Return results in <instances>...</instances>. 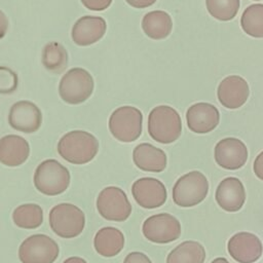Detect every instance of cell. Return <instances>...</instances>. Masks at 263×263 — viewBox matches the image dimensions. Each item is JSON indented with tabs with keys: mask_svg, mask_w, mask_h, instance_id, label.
<instances>
[{
	"mask_svg": "<svg viewBox=\"0 0 263 263\" xmlns=\"http://www.w3.org/2000/svg\"><path fill=\"white\" fill-rule=\"evenodd\" d=\"M57 148L66 161L73 164H85L97 155L99 142L93 135L87 132L72 130L60 139Z\"/></svg>",
	"mask_w": 263,
	"mask_h": 263,
	"instance_id": "1",
	"label": "cell"
},
{
	"mask_svg": "<svg viewBox=\"0 0 263 263\" xmlns=\"http://www.w3.org/2000/svg\"><path fill=\"white\" fill-rule=\"evenodd\" d=\"M148 133L160 144L177 141L182 133L180 114L171 106L160 105L151 110L148 116Z\"/></svg>",
	"mask_w": 263,
	"mask_h": 263,
	"instance_id": "2",
	"label": "cell"
},
{
	"mask_svg": "<svg viewBox=\"0 0 263 263\" xmlns=\"http://www.w3.org/2000/svg\"><path fill=\"white\" fill-rule=\"evenodd\" d=\"M34 185L42 194L54 196L65 192L71 181L70 172L55 159L42 161L35 170Z\"/></svg>",
	"mask_w": 263,
	"mask_h": 263,
	"instance_id": "3",
	"label": "cell"
},
{
	"mask_svg": "<svg viewBox=\"0 0 263 263\" xmlns=\"http://www.w3.org/2000/svg\"><path fill=\"white\" fill-rule=\"evenodd\" d=\"M48 221L50 228L58 236L74 238L84 229L85 215L77 205L62 202L50 210Z\"/></svg>",
	"mask_w": 263,
	"mask_h": 263,
	"instance_id": "4",
	"label": "cell"
},
{
	"mask_svg": "<svg viewBox=\"0 0 263 263\" xmlns=\"http://www.w3.org/2000/svg\"><path fill=\"white\" fill-rule=\"evenodd\" d=\"M209 182L205 176L193 171L180 177L172 191L174 202L182 208H190L200 203L208 195Z\"/></svg>",
	"mask_w": 263,
	"mask_h": 263,
	"instance_id": "5",
	"label": "cell"
},
{
	"mask_svg": "<svg viewBox=\"0 0 263 263\" xmlns=\"http://www.w3.org/2000/svg\"><path fill=\"white\" fill-rule=\"evenodd\" d=\"M93 78L82 68H72L62 77L59 84V93L62 100L71 105L85 102L92 93Z\"/></svg>",
	"mask_w": 263,
	"mask_h": 263,
	"instance_id": "6",
	"label": "cell"
},
{
	"mask_svg": "<svg viewBox=\"0 0 263 263\" xmlns=\"http://www.w3.org/2000/svg\"><path fill=\"white\" fill-rule=\"evenodd\" d=\"M143 114L133 106L117 108L109 118V129L112 136L124 143L136 141L142 133Z\"/></svg>",
	"mask_w": 263,
	"mask_h": 263,
	"instance_id": "7",
	"label": "cell"
},
{
	"mask_svg": "<svg viewBox=\"0 0 263 263\" xmlns=\"http://www.w3.org/2000/svg\"><path fill=\"white\" fill-rule=\"evenodd\" d=\"M60 254L57 241L48 235L38 233L27 237L18 248L22 263H53Z\"/></svg>",
	"mask_w": 263,
	"mask_h": 263,
	"instance_id": "8",
	"label": "cell"
},
{
	"mask_svg": "<svg viewBox=\"0 0 263 263\" xmlns=\"http://www.w3.org/2000/svg\"><path fill=\"white\" fill-rule=\"evenodd\" d=\"M97 210L108 221L123 222L132 214V204L121 188L108 186L98 195Z\"/></svg>",
	"mask_w": 263,
	"mask_h": 263,
	"instance_id": "9",
	"label": "cell"
},
{
	"mask_svg": "<svg viewBox=\"0 0 263 263\" xmlns=\"http://www.w3.org/2000/svg\"><path fill=\"white\" fill-rule=\"evenodd\" d=\"M144 236L154 243H170L181 235V224L171 214L161 213L148 217L143 225Z\"/></svg>",
	"mask_w": 263,
	"mask_h": 263,
	"instance_id": "10",
	"label": "cell"
},
{
	"mask_svg": "<svg viewBox=\"0 0 263 263\" xmlns=\"http://www.w3.org/2000/svg\"><path fill=\"white\" fill-rule=\"evenodd\" d=\"M132 194L140 206L148 210L161 206L167 197L164 184L150 177L140 178L135 181L132 185Z\"/></svg>",
	"mask_w": 263,
	"mask_h": 263,
	"instance_id": "11",
	"label": "cell"
},
{
	"mask_svg": "<svg viewBox=\"0 0 263 263\" xmlns=\"http://www.w3.org/2000/svg\"><path fill=\"white\" fill-rule=\"evenodd\" d=\"M214 155L219 166L235 171L246 164L248 148L242 141L236 138H225L216 144Z\"/></svg>",
	"mask_w": 263,
	"mask_h": 263,
	"instance_id": "12",
	"label": "cell"
},
{
	"mask_svg": "<svg viewBox=\"0 0 263 263\" xmlns=\"http://www.w3.org/2000/svg\"><path fill=\"white\" fill-rule=\"evenodd\" d=\"M227 250L238 263H254L262 256L263 246L254 233L238 232L228 240Z\"/></svg>",
	"mask_w": 263,
	"mask_h": 263,
	"instance_id": "13",
	"label": "cell"
},
{
	"mask_svg": "<svg viewBox=\"0 0 263 263\" xmlns=\"http://www.w3.org/2000/svg\"><path fill=\"white\" fill-rule=\"evenodd\" d=\"M8 122L12 128L18 132L26 134L35 133L42 123V113L34 103L18 101L10 108Z\"/></svg>",
	"mask_w": 263,
	"mask_h": 263,
	"instance_id": "14",
	"label": "cell"
},
{
	"mask_svg": "<svg viewBox=\"0 0 263 263\" xmlns=\"http://www.w3.org/2000/svg\"><path fill=\"white\" fill-rule=\"evenodd\" d=\"M250 88L248 82L238 75L225 77L219 84L217 96L220 104L227 109H237L248 100Z\"/></svg>",
	"mask_w": 263,
	"mask_h": 263,
	"instance_id": "15",
	"label": "cell"
},
{
	"mask_svg": "<svg viewBox=\"0 0 263 263\" xmlns=\"http://www.w3.org/2000/svg\"><path fill=\"white\" fill-rule=\"evenodd\" d=\"M188 128L196 134H208L214 130L220 122V113L217 107L209 103H196L186 112Z\"/></svg>",
	"mask_w": 263,
	"mask_h": 263,
	"instance_id": "16",
	"label": "cell"
},
{
	"mask_svg": "<svg viewBox=\"0 0 263 263\" xmlns=\"http://www.w3.org/2000/svg\"><path fill=\"white\" fill-rule=\"evenodd\" d=\"M107 24L101 16L84 15L74 24L72 28V39L79 46L91 45L103 38L106 33Z\"/></svg>",
	"mask_w": 263,
	"mask_h": 263,
	"instance_id": "17",
	"label": "cell"
},
{
	"mask_svg": "<svg viewBox=\"0 0 263 263\" xmlns=\"http://www.w3.org/2000/svg\"><path fill=\"white\" fill-rule=\"evenodd\" d=\"M215 198L226 212L239 211L246 201V191L241 181L235 177L225 178L216 189Z\"/></svg>",
	"mask_w": 263,
	"mask_h": 263,
	"instance_id": "18",
	"label": "cell"
},
{
	"mask_svg": "<svg viewBox=\"0 0 263 263\" xmlns=\"http://www.w3.org/2000/svg\"><path fill=\"white\" fill-rule=\"evenodd\" d=\"M30 155V145L26 139L7 135L0 139V162L7 166H18Z\"/></svg>",
	"mask_w": 263,
	"mask_h": 263,
	"instance_id": "19",
	"label": "cell"
},
{
	"mask_svg": "<svg viewBox=\"0 0 263 263\" xmlns=\"http://www.w3.org/2000/svg\"><path fill=\"white\" fill-rule=\"evenodd\" d=\"M133 160L138 168L151 173L164 171L167 161L164 151L149 143H142L135 147Z\"/></svg>",
	"mask_w": 263,
	"mask_h": 263,
	"instance_id": "20",
	"label": "cell"
},
{
	"mask_svg": "<svg viewBox=\"0 0 263 263\" xmlns=\"http://www.w3.org/2000/svg\"><path fill=\"white\" fill-rule=\"evenodd\" d=\"M123 233L111 226L103 227L95 235L93 247L96 252L106 258L114 257L118 255L124 247Z\"/></svg>",
	"mask_w": 263,
	"mask_h": 263,
	"instance_id": "21",
	"label": "cell"
},
{
	"mask_svg": "<svg viewBox=\"0 0 263 263\" xmlns=\"http://www.w3.org/2000/svg\"><path fill=\"white\" fill-rule=\"evenodd\" d=\"M142 29L151 39H164L172 32L173 21L167 12L163 10H153L144 15Z\"/></svg>",
	"mask_w": 263,
	"mask_h": 263,
	"instance_id": "22",
	"label": "cell"
},
{
	"mask_svg": "<svg viewBox=\"0 0 263 263\" xmlns=\"http://www.w3.org/2000/svg\"><path fill=\"white\" fill-rule=\"evenodd\" d=\"M204 260V248L194 240L181 242L166 257V263H203Z\"/></svg>",
	"mask_w": 263,
	"mask_h": 263,
	"instance_id": "23",
	"label": "cell"
},
{
	"mask_svg": "<svg viewBox=\"0 0 263 263\" xmlns=\"http://www.w3.org/2000/svg\"><path fill=\"white\" fill-rule=\"evenodd\" d=\"M42 65L51 73H62L68 65V52L59 42H49L42 49Z\"/></svg>",
	"mask_w": 263,
	"mask_h": 263,
	"instance_id": "24",
	"label": "cell"
},
{
	"mask_svg": "<svg viewBox=\"0 0 263 263\" xmlns=\"http://www.w3.org/2000/svg\"><path fill=\"white\" fill-rule=\"evenodd\" d=\"M13 223L23 229H36L43 222L42 208L36 203H25L14 209Z\"/></svg>",
	"mask_w": 263,
	"mask_h": 263,
	"instance_id": "25",
	"label": "cell"
},
{
	"mask_svg": "<svg viewBox=\"0 0 263 263\" xmlns=\"http://www.w3.org/2000/svg\"><path fill=\"white\" fill-rule=\"evenodd\" d=\"M242 31L251 37L263 38V4L248 6L240 17Z\"/></svg>",
	"mask_w": 263,
	"mask_h": 263,
	"instance_id": "26",
	"label": "cell"
},
{
	"mask_svg": "<svg viewBox=\"0 0 263 263\" xmlns=\"http://www.w3.org/2000/svg\"><path fill=\"white\" fill-rule=\"evenodd\" d=\"M205 6L214 18L227 22L236 16L239 9V0H205Z\"/></svg>",
	"mask_w": 263,
	"mask_h": 263,
	"instance_id": "27",
	"label": "cell"
},
{
	"mask_svg": "<svg viewBox=\"0 0 263 263\" xmlns=\"http://www.w3.org/2000/svg\"><path fill=\"white\" fill-rule=\"evenodd\" d=\"M17 86L16 74L6 67H0V93H10Z\"/></svg>",
	"mask_w": 263,
	"mask_h": 263,
	"instance_id": "28",
	"label": "cell"
},
{
	"mask_svg": "<svg viewBox=\"0 0 263 263\" xmlns=\"http://www.w3.org/2000/svg\"><path fill=\"white\" fill-rule=\"evenodd\" d=\"M81 2L86 8L90 10L102 11L111 5L112 0H81Z\"/></svg>",
	"mask_w": 263,
	"mask_h": 263,
	"instance_id": "29",
	"label": "cell"
},
{
	"mask_svg": "<svg viewBox=\"0 0 263 263\" xmlns=\"http://www.w3.org/2000/svg\"><path fill=\"white\" fill-rule=\"evenodd\" d=\"M123 263H152L147 255L142 252H132L125 256Z\"/></svg>",
	"mask_w": 263,
	"mask_h": 263,
	"instance_id": "30",
	"label": "cell"
},
{
	"mask_svg": "<svg viewBox=\"0 0 263 263\" xmlns=\"http://www.w3.org/2000/svg\"><path fill=\"white\" fill-rule=\"evenodd\" d=\"M253 168H254L255 175H256L260 180L263 181V151L260 152V153L257 155V157L255 158Z\"/></svg>",
	"mask_w": 263,
	"mask_h": 263,
	"instance_id": "31",
	"label": "cell"
},
{
	"mask_svg": "<svg viewBox=\"0 0 263 263\" xmlns=\"http://www.w3.org/2000/svg\"><path fill=\"white\" fill-rule=\"evenodd\" d=\"M125 1L127 2V4L136 8L149 7L156 2V0H125Z\"/></svg>",
	"mask_w": 263,
	"mask_h": 263,
	"instance_id": "32",
	"label": "cell"
},
{
	"mask_svg": "<svg viewBox=\"0 0 263 263\" xmlns=\"http://www.w3.org/2000/svg\"><path fill=\"white\" fill-rule=\"evenodd\" d=\"M7 29H8L7 16L2 10H0V39H2L5 36Z\"/></svg>",
	"mask_w": 263,
	"mask_h": 263,
	"instance_id": "33",
	"label": "cell"
},
{
	"mask_svg": "<svg viewBox=\"0 0 263 263\" xmlns=\"http://www.w3.org/2000/svg\"><path fill=\"white\" fill-rule=\"evenodd\" d=\"M63 263H87V262L83 258H81V257L73 256V257L67 258Z\"/></svg>",
	"mask_w": 263,
	"mask_h": 263,
	"instance_id": "34",
	"label": "cell"
},
{
	"mask_svg": "<svg viewBox=\"0 0 263 263\" xmlns=\"http://www.w3.org/2000/svg\"><path fill=\"white\" fill-rule=\"evenodd\" d=\"M211 263H229V262L227 261V259H225L223 257H219V258L214 259Z\"/></svg>",
	"mask_w": 263,
	"mask_h": 263,
	"instance_id": "35",
	"label": "cell"
},
{
	"mask_svg": "<svg viewBox=\"0 0 263 263\" xmlns=\"http://www.w3.org/2000/svg\"><path fill=\"white\" fill-rule=\"evenodd\" d=\"M254 1H259V0H254Z\"/></svg>",
	"mask_w": 263,
	"mask_h": 263,
	"instance_id": "36",
	"label": "cell"
}]
</instances>
